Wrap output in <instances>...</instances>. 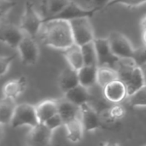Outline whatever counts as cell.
Segmentation results:
<instances>
[{
    "label": "cell",
    "instance_id": "cell-1",
    "mask_svg": "<svg viewBox=\"0 0 146 146\" xmlns=\"http://www.w3.org/2000/svg\"><path fill=\"white\" fill-rule=\"evenodd\" d=\"M39 32H41V40L46 46L64 50L74 44L68 21L51 20L45 21Z\"/></svg>",
    "mask_w": 146,
    "mask_h": 146
},
{
    "label": "cell",
    "instance_id": "cell-2",
    "mask_svg": "<svg viewBox=\"0 0 146 146\" xmlns=\"http://www.w3.org/2000/svg\"><path fill=\"white\" fill-rule=\"evenodd\" d=\"M43 25V19L35 9L33 3L27 0L25 3L24 11L20 22V28L22 32L33 38L39 33Z\"/></svg>",
    "mask_w": 146,
    "mask_h": 146
},
{
    "label": "cell",
    "instance_id": "cell-3",
    "mask_svg": "<svg viewBox=\"0 0 146 146\" xmlns=\"http://www.w3.org/2000/svg\"><path fill=\"white\" fill-rule=\"evenodd\" d=\"M68 22L71 28L73 40L75 44L82 46L93 41L95 35L93 27L90 21V18H77L73 19Z\"/></svg>",
    "mask_w": 146,
    "mask_h": 146
},
{
    "label": "cell",
    "instance_id": "cell-4",
    "mask_svg": "<svg viewBox=\"0 0 146 146\" xmlns=\"http://www.w3.org/2000/svg\"><path fill=\"white\" fill-rule=\"evenodd\" d=\"M112 53L119 59L129 58L133 60L134 48L130 40L121 32L112 31L106 38Z\"/></svg>",
    "mask_w": 146,
    "mask_h": 146
},
{
    "label": "cell",
    "instance_id": "cell-5",
    "mask_svg": "<svg viewBox=\"0 0 146 146\" xmlns=\"http://www.w3.org/2000/svg\"><path fill=\"white\" fill-rule=\"evenodd\" d=\"M38 124L35 106L29 104H17L10 122V126L13 128H18L24 126H27L30 128Z\"/></svg>",
    "mask_w": 146,
    "mask_h": 146
},
{
    "label": "cell",
    "instance_id": "cell-6",
    "mask_svg": "<svg viewBox=\"0 0 146 146\" xmlns=\"http://www.w3.org/2000/svg\"><path fill=\"white\" fill-rule=\"evenodd\" d=\"M93 44L97 54L98 67H109L115 69L119 58L112 53L107 38H95L93 39Z\"/></svg>",
    "mask_w": 146,
    "mask_h": 146
},
{
    "label": "cell",
    "instance_id": "cell-7",
    "mask_svg": "<svg viewBox=\"0 0 146 146\" xmlns=\"http://www.w3.org/2000/svg\"><path fill=\"white\" fill-rule=\"evenodd\" d=\"M99 10L98 9H90V8H83L77 4L75 2L70 0V2L68 3V5L57 15L55 16L47 19L43 21H48L51 20H63V21H71L73 19H77V18H82V17H86V18H91Z\"/></svg>",
    "mask_w": 146,
    "mask_h": 146
},
{
    "label": "cell",
    "instance_id": "cell-8",
    "mask_svg": "<svg viewBox=\"0 0 146 146\" xmlns=\"http://www.w3.org/2000/svg\"><path fill=\"white\" fill-rule=\"evenodd\" d=\"M16 49L21 62L25 65H33L38 62L39 48L35 38L25 34Z\"/></svg>",
    "mask_w": 146,
    "mask_h": 146
},
{
    "label": "cell",
    "instance_id": "cell-9",
    "mask_svg": "<svg viewBox=\"0 0 146 146\" xmlns=\"http://www.w3.org/2000/svg\"><path fill=\"white\" fill-rule=\"evenodd\" d=\"M79 119L81 122L84 131L94 132L102 126V121L98 111L89 103L80 107Z\"/></svg>",
    "mask_w": 146,
    "mask_h": 146
},
{
    "label": "cell",
    "instance_id": "cell-10",
    "mask_svg": "<svg viewBox=\"0 0 146 146\" xmlns=\"http://www.w3.org/2000/svg\"><path fill=\"white\" fill-rule=\"evenodd\" d=\"M25 33L19 26L14 23H2L0 25V42L16 49Z\"/></svg>",
    "mask_w": 146,
    "mask_h": 146
},
{
    "label": "cell",
    "instance_id": "cell-11",
    "mask_svg": "<svg viewBox=\"0 0 146 146\" xmlns=\"http://www.w3.org/2000/svg\"><path fill=\"white\" fill-rule=\"evenodd\" d=\"M52 133L44 124L38 123L30 128L27 137V146H50L51 143Z\"/></svg>",
    "mask_w": 146,
    "mask_h": 146
},
{
    "label": "cell",
    "instance_id": "cell-12",
    "mask_svg": "<svg viewBox=\"0 0 146 146\" xmlns=\"http://www.w3.org/2000/svg\"><path fill=\"white\" fill-rule=\"evenodd\" d=\"M103 91L104 98L113 104H119L127 98L126 86L119 80L107 85Z\"/></svg>",
    "mask_w": 146,
    "mask_h": 146
},
{
    "label": "cell",
    "instance_id": "cell-13",
    "mask_svg": "<svg viewBox=\"0 0 146 146\" xmlns=\"http://www.w3.org/2000/svg\"><path fill=\"white\" fill-rule=\"evenodd\" d=\"M27 86V80L25 76H21L16 79L7 81L3 86V94L4 98L15 100L20 95H21Z\"/></svg>",
    "mask_w": 146,
    "mask_h": 146
},
{
    "label": "cell",
    "instance_id": "cell-14",
    "mask_svg": "<svg viewBox=\"0 0 146 146\" xmlns=\"http://www.w3.org/2000/svg\"><path fill=\"white\" fill-rule=\"evenodd\" d=\"M69 2L70 0H43L40 5L42 10L40 15L43 21L60 13Z\"/></svg>",
    "mask_w": 146,
    "mask_h": 146
},
{
    "label": "cell",
    "instance_id": "cell-15",
    "mask_svg": "<svg viewBox=\"0 0 146 146\" xmlns=\"http://www.w3.org/2000/svg\"><path fill=\"white\" fill-rule=\"evenodd\" d=\"M64 98L77 107H80L89 103L90 94L88 89L78 85L64 93Z\"/></svg>",
    "mask_w": 146,
    "mask_h": 146
},
{
    "label": "cell",
    "instance_id": "cell-16",
    "mask_svg": "<svg viewBox=\"0 0 146 146\" xmlns=\"http://www.w3.org/2000/svg\"><path fill=\"white\" fill-rule=\"evenodd\" d=\"M35 112L38 123L44 124L48 119L57 114V103L56 100H44L35 106Z\"/></svg>",
    "mask_w": 146,
    "mask_h": 146
},
{
    "label": "cell",
    "instance_id": "cell-17",
    "mask_svg": "<svg viewBox=\"0 0 146 146\" xmlns=\"http://www.w3.org/2000/svg\"><path fill=\"white\" fill-rule=\"evenodd\" d=\"M57 103V114L63 121V125L72 120L79 118L80 107L74 105L67 101L65 98L56 101Z\"/></svg>",
    "mask_w": 146,
    "mask_h": 146
},
{
    "label": "cell",
    "instance_id": "cell-18",
    "mask_svg": "<svg viewBox=\"0 0 146 146\" xmlns=\"http://www.w3.org/2000/svg\"><path fill=\"white\" fill-rule=\"evenodd\" d=\"M97 66H86L84 65L81 68L77 71L79 85L90 89L97 85Z\"/></svg>",
    "mask_w": 146,
    "mask_h": 146
},
{
    "label": "cell",
    "instance_id": "cell-19",
    "mask_svg": "<svg viewBox=\"0 0 146 146\" xmlns=\"http://www.w3.org/2000/svg\"><path fill=\"white\" fill-rule=\"evenodd\" d=\"M58 85L63 93L79 85L77 71L70 67L64 68L59 76Z\"/></svg>",
    "mask_w": 146,
    "mask_h": 146
},
{
    "label": "cell",
    "instance_id": "cell-20",
    "mask_svg": "<svg viewBox=\"0 0 146 146\" xmlns=\"http://www.w3.org/2000/svg\"><path fill=\"white\" fill-rule=\"evenodd\" d=\"M63 56L70 68L78 71L84 66L80 47L75 44L63 50Z\"/></svg>",
    "mask_w": 146,
    "mask_h": 146
},
{
    "label": "cell",
    "instance_id": "cell-21",
    "mask_svg": "<svg viewBox=\"0 0 146 146\" xmlns=\"http://www.w3.org/2000/svg\"><path fill=\"white\" fill-rule=\"evenodd\" d=\"M15 100L3 97L0 98V125L5 126L11 122L15 109L16 107Z\"/></svg>",
    "mask_w": 146,
    "mask_h": 146
},
{
    "label": "cell",
    "instance_id": "cell-22",
    "mask_svg": "<svg viewBox=\"0 0 146 146\" xmlns=\"http://www.w3.org/2000/svg\"><path fill=\"white\" fill-rule=\"evenodd\" d=\"M66 129L67 138L72 143H79L84 135V129L79 118L72 120L63 125Z\"/></svg>",
    "mask_w": 146,
    "mask_h": 146
},
{
    "label": "cell",
    "instance_id": "cell-23",
    "mask_svg": "<svg viewBox=\"0 0 146 146\" xmlns=\"http://www.w3.org/2000/svg\"><path fill=\"white\" fill-rule=\"evenodd\" d=\"M119 80L115 69L109 67H98L97 70V85L104 88L110 83Z\"/></svg>",
    "mask_w": 146,
    "mask_h": 146
},
{
    "label": "cell",
    "instance_id": "cell-24",
    "mask_svg": "<svg viewBox=\"0 0 146 146\" xmlns=\"http://www.w3.org/2000/svg\"><path fill=\"white\" fill-rule=\"evenodd\" d=\"M82 53L84 65L86 66H97V54L93 44V41L80 46Z\"/></svg>",
    "mask_w": 146,
    "mask_h": 146
},
{
    "label": "cell",
    "instance_id": "cell-25",
    "mask_svg": "<svg viewBox=\"0 0 146 146\" xmlns=\"http://www.w3.org/2000/svg\"><path fill=\"white\" fill-rule=\"evenodd\" d=\"M128 104L133 108L145 107L146 105V89L145 86L128 96Z\"/></svg>",
    "mask_w": 146,
    "mask_h": 146
},
{
    "label": "cell",
    "instance_id": "cell-26",
    "mask_svg": "<svg viewBox=\"0 0 146 146\" xmlns=\"http://www.w3.org/2000/svg\"><path fill=\"white\" fill-rule=\"evenodd\" d=\"M107 112H108L109 117L114 123L115 121L122 119L126 114V110H125L124 107L120 105L119 104H115V105L108 108Z\"/></svg>",
    "mask_w": 146,
    "mask_h": 146
},
{
    "label": "cell",
    "instance_id": "cell-27",
    "mask_svg": "<svg viewBox=\"0 0 146 146\" xmlns=\"http://www.w3.org/2000/svg\"><path fill=\"white\" fill-rule=\"evenodd\" d=\"M146 0H110L104 8H110L116 4H122L128 7H139L145 4Z\"/></svg>",
    "mask_w": 146,
    "mask_h": 146
},
{
    "label": "cell",
    "instance_id": "cell-28",
    "mask_svg": "<svg viewBox=\"0 0 146 146\" xmlns=\"http://www.w3.org/2000/svg\"><path fill=\"white\" fill-rule=\"evenodd\" d=\"M133 61L134 62V63L138 67H139L141 68L145 65V46L143 45L142 47L134 50V53H133Z\"/></svg>",
    "mask_w": 146,
    "mask_h": 146
},
{
    "label": "cell",
    "instance_id": "cell-29",
    "mask_svg": "<svg viewBox=\"0 0 146 146\" xmlns=\"http://www.w3.org/2000/svg\"><path fill=\"white\" fill-rule=\"evenodd\" d=\"M15 57V55L0 56V77L5 75L8 73Z\"/></svg>",
    "mask_w": 146,
    "mask_h": 146
},
{
    "label": "cell",
    "instance_id": "cell-30",
    "mask_svg": "<svg viewBox=\"0 0 146 146\" xmlns=\"http://www.w3.org/2000/svg\"><path fill=\"white\" fill-rule=\"evenodd\" d=\"M16 5L13 0H0V22Z\"/></svg>",
    "mask_w": 146,
    "mask_h": 146
},
{
    "label": "cell",
    "instance_id": "cell-31",
    "mask_svg": "<svg viewBox=\"0 0 146 146\" xmlns=\"http://www.w3.org/2000/svg\"><path fill=\"white\" fill-rule=\"evenodd\" d=\"M44 125L50 129L51 132H54L55 130L58 129L59 127H61L62 126H63V121L61 119V117L58 115V114H56L55 115H53L52 117H50V119H48Z\"/></svg>",
    "mask_w": 146,
    "mask_h": 146
},
{
    "label": "cell",
    "instance_id": "cell-32",
    "mask_svg": "<svg viewBox=\"0 0 146 146\" xmlns=\"http://www.w3.org/2000/svg\"><path fill=\"white\" fill-rule=\"evenodd\" d=\"M90 9H98L99 11L104 9L110 0H86Z\"/></svg>",
    "mask_w": 146,
    "mask_h": 146
},
{
    "label": "cell",
    "instance_id": "cell-33",
    "mask_svg": "<svg viewBox=\"0 0 146 146\" xmlns=\"http://www.w3.org/2000/svg\"><path fill=\"white\" fill-rule=\"evenodd\" d=\"M103 146H120L117 143H115V142H107L105 143Z\"/></svg>",
    "mask_w": 146,
    "mask_h": 146
},
{
    "label": "cell",
    "instance_id": "cell-34",
    "mask_svg": "<svg viewBox=\"0 0 146 146\" xmlns=\"http://www.w3.org/2000/svg\"><path fill=\"white\" fill-rule=\"evenodd\" d=\"M3 126L0 125V140L3 139Z\"/></svg>",
    "mask_w": 146,
    "mask_h": 146
}]
</instances>
